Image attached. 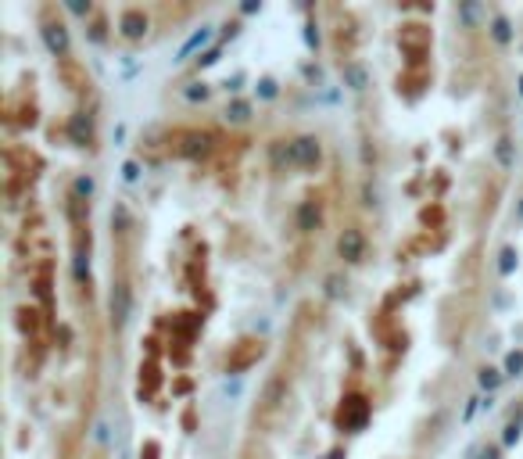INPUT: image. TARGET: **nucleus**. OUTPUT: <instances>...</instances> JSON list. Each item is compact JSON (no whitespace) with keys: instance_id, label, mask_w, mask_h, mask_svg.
<instances>
[{"instance_id":"nucleus-1","label":"nucleus","mask_w":523,"mask_h":459,"mask_svg":"<svg viewBox=\"0 0 523 459\" xmlns=\"http://www.w3.org/2000/svg\"><path fill=\"white\" fill-rule=\"evenodd\" d=\"M315 154H319V148H315L312 140H297V144H294V158H297V162H312Z\"/></svg>"},{"instance_id":"nucleus-2","label":"nucleus","mask_w":523,"mask_h":459,"mask_svg":"<svg viewBox=\"0 0 523 459\" xmlns=\"http://www.w3.org/2000/svg\"><path fill=\"white\" fill-rule=\"evenodd\" d=\"M125 36H140V29H144V22H140V14H125Z\"/></svg>"}]
</instances>
